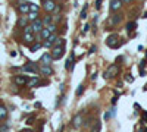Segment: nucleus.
<instances>
[{
    "instance_id": "1",
    "label": "nucleus",
    "mask_w": 147,
    "mask_h": 132,
    "mask_svg": "<svg viewBox=\"0 0 147 132\" xmlns=\"http://www.w3.org/2000/svg\"><path fill=\"white\" fill-rule=\"evenodd\" d=\"M106 44H107L109 47H112V49L119 47V35H118V34H112V35H109V37L106 38Z\"/></svg>"
},
{
    "instance_id": "2",
    "label": "nucleus",
    "mask_w": 147,
    "mask_h": 132,
    "mask_svg": "<svg viewBox=\"0 0 147 132\" xmlns=\"http://www.w3.org/2000/svg\"><path fill=\"white\" fill-rule=\"evenodd\" d=\"M50 53H51V57H53L55 60H57V59H60L65 55V46H55Z\"/></svg>"
},
{
    "instance_id": "3",
    "label": "nucleus",
    "mask_w": 147,
    "mask_h": 132,
    "mask_svg": "<svg viewBox=\"0 0 147 132\" xmlns=\"http://www.w3.org/2000/svg\"><path fill=\"white\" fill-rule=\"evenodd\" d=\"M56 6L57 5L55 3V0H43V7H44L46 12H53Z\"/></svg>"
},
{
    "instance_id": "4",
    "label": "nucleus",
    "mask_w": 147,
    "mask_h": 132,
    "mask_svg": "<svg viewBox=\"0 0 147 132\" xmlns=\"http://www.w3.org/2000/svg\"><path fill=\"white\" fill-rule=\"evenodd\" d=\"M118 74H119V66H118V65H110L109 69L106 70V76H107V78H113V76H116Z\"/></svg>"
},
{
    "instance_id": "5",
    "label": "nucleus",
    "mask_w": 147,
    "mask_h": 132,
    "mask_svg": "<svg viewBox=\"0 0 147 132\" xmlns=\"http://www.w3.org/2000/svg\"><path fill=\"white\" fill-rule=\"evenodd\" d=\"M22 69L25 70V72H31V74H37L38 72V66L36 63H28V65L22 66Z\"/></svg>"
},
{
    "instance_id": "6",
    "label": "nucleus",
    "mask_w": 147,
    "mask_h": 132,
    "mask_svg": "<svg viewBox=\"0 0 147 132\" xmlns=\"http://www.w3.org/2000/svg\"><path fill=\"white\" fill-rule=\"evenodd\" d=\"M13 82L16 85H25V84H28V78L24 76V75H18V76L13 78Z\"/></svg>"
},
{
    "instance_id": "7",
    "label": "nucleus",
    "mask_w": 147,
    "mask_h": 132,
    "mask_svg": "<svg viewBox=\"0 0 147 132\" xmlns=\"http://www.w3.org/2000/svg\"><path fill=\"white\" fill-rule=\"evenodd\" d=\"M121 6H122V0H112L109 9H110L112 12H116V11H119V9H121Z\"/></svg>"
},
{
    "instance_id": "8",
    "label": "nucleus",
    "mask_w": 147,
    "mask_h": 132,
    "mask_svg": "<svg viewBox=\"0 0 147 132\" xmlns=\"http://www.w3.org/2000/svg\"><path fill=\"white\" fill-rule=\"evenodd\" d=\"M121 21H122V15H113V16H112L110 18V21H107V25L109 26H113V25H118Z\"/></svg>"
},
{
    "instance_id": "9",
    "label": "nucleus",
    "mask_w": 147,
    "mask_h": 132,
    "mask_svg": "<svg viewBox=\"0 0 147 132\" xmlns=\"http://www.w3.org/2000/svg\"><path fill=\"white\" fill-rule=\"evenodd\" d=\"M38 70H40L43 75H46V76H49V75L53 74V69L50 68V65H41V66L38 68Z\"/></svg>"
},
{
    "instance_id": "10",
    "label": "nucleus",
    "mask_w": 147,
    "mask_h": 132,
    "mask_svg": "<svg viewBox=\"0 0 147 132\" xmlns=\"http://www.w3.org/2000/svg\"><path fill=\"white\" fill-rule=\"evenodd\" d=\"M43 25H44V24H43V21H40V19H36V21H32V31L34 32H40L41 30H43Z\"/></svg>"
},
{
    "instance_id": "11",
    "label": "nucleus",
    "mask_w": 147,
    "mask_h": 132,
    "mask_svg": "<svg viewBox=\"0 0 147 132\" xmlns=\"http://www.w3.org/2000/svg\"><path fill=\"white\" fill-rule=\"evenodd\" d=\"M51 60H53V57H51V53H44V55L41 56V65H50Z\"/></svg>"
},
{
    "instance_id": "12",
    "label": "nucleus",
    "mask_w": 147,
    "mask_h": 132,
    "mask_svg": "<svg viewBox=\"0 0 147 132\" xmlns=\"http://www.w3.org/2000/svg\"><path fill=\"white\" fill-rule=\"evenodd\" d=\"M82 114L80 113V114H76V116L72 119V125H74V128H80L81 125H82Z\"/></svg>"
},
{
    "instance_id": "13",
    "label": "nucleus",
    "mask_w": 147,
    "mask_h": 132,
    "mask_svg": "<svg viewBox=\"0 0 147 132\" xmlns=\"http://www.w3.org/2000/svg\"><path fill=\"white\" fill-rule=\"evenodd\" d=\"M57 40V37H56V34L53 32V34H50V37L46 40V43H44V46L46 47H51V46H55V41Z\"/></svg>"
},
{
    "instance_id": "14",
    "label": "nucleus",
    "mask_w": 147,
    "mask_h": 132,
    "mask_svg": "<svg viewBox=\"0 0 147 132\" xmlns=\"http://www.w3.org/2000/svg\"><path fill=\"white\" fill-rule=\"evenodd\" d=\"M18 9H19L21 13H28L30 12V3H21L18 6Z\"/></svg>"
},
{
    "instance_id": "15",
    "label": "nucleus",
    "mask_w": 147,
    "mask_h": 132,
    "mask_svg": "<svg viewBox=\"0 0 147 132\" xmlns=\"http://www.w3.org/2000/svg\"><path fill=\"white\" fill-rule=\"evenodd\" d=\"M24 41L27 43V44L32 43L34 41V34L32 32H24Z\"/></svg>"
},
{
    "instance_id": "16",
    "label": "nucleus",
    "mask_w": 147,
    "mask_h": 132,
    "mask_svg": "<svg viewBox=\"0 0 147 132\" xmlns=\"http://www.w3.org/2000/svg\"><path fill=\"white\" fill-rule=\"evenodd\" d=\"M50 34H51V32H50V30H49V28H43V30L40 31V35H41V38H43V40H47V38L50 37Z\"/></svg>"
},
{
    "instance_id": "17",
    "label": "nucleus",
    "mask_w": 147,
    "mask_h": 132,
    "mask_svg": "<svg viewBox=\"0 0 147 132\" xmlns=\"http://www.w3.org/2000/svg\"><path fill=\"white\" fill-rule=\"evenodd\" d=\"M28 87H36V85H40V79L36 76V78H32V79H30L28 81V84H27Z\"/></svg>"
},
{
    "instance_id": "18",
    "label": "nucleus",
    "mask_w": 147,
    "mask_h": 132,
    "mask_svg": "<svg viewBox=\"0 0 147 132\" xmlns=\"http://www.w3.org/2000/svg\"><path fill=\"white\" fill-rule=\"evenodd\" d=\"M6 116H7V110H6V107H5V106H0V120L5 119Z\"/></svg>"
},
{
    "instance_id": "19",
    "label": "nucleus",
    "mask_w": 147,
    "mask_h": 132,
    "mask_svg": "<svg viewBox=\"0 0 147 132\" xmlns=\"http://www.w3.org/2000/svg\"><path fill=\"white\" fill-rule=\"evenodd\" d=\"M37 16H38V12H30L28 13V19L30 21H36V19H38Z\"/></svg>"
},
{
    "instance_id": "20",
    "label": "nucleus",
    "mask_w": 147,
    "mask_h": 132,
    "mask_svg": "<svg viewBox=\"0 0 147 132\" xmlns=\"http://www.w3.org/2000/svg\"><path fill=\"white\" fill-rule=\"evenodd\" d=\"M27 21H28V16L21 18V19L18 21V25H19V26H24V28H25V26H27Z\"/></svg>"
},
{
    "instance_id": "21",
    "label": "nucleus",
    "mask_w": 147,
    "mask_h": 132,
    "mask_svg": "<svg viewBox=\"0 0 147 132\" xmlns=\"http://www.w3.org/2000/svg\"><path fill=\"white\" fill-rule=\"evenodd\" d=\"M51 21H53V18H51V16H46L44 19H43V24H44V25H47V26H49V25L51 24Z\"/></svg>"
},
{
    "instance_id": "22",
    "label": "nucleus",
    "mask_w": 147,
    "mask_h": 132,
    "mask_svg": "<svg viewBox=\"0 0 147 132\" xmlns=\"http://www.w3.org/2000/svg\"><path fill=\"white\" fill-rule=\"evenodd\" d=\"M91 132H100V122H99V120H97L96 123H94V126H93Z\"/></svg>"
},
{
    "instance_id": "23",
    "label": "nucleus",
    "mask_w": 147,
    "mask_h": 132,
    "mask_svg": "<svg viewBox=\"0 0 147 132\" xmlns=\"http://www.w3.org/2000/svg\"><path fill=\"white\" fill-rule=\"evenodd\" d=\"M38 9H40V7H38L37 5H34V3H30V11H31V12H38Z\"/></svg>"
},
{
    "instance_id": "24",
    "label": "nucleus",
    "mask_w": 147,
    "mask_h": 132,
    "mask_svg": "<svg viewBox=\"0 0 147 132\" xmlns=\"http://www.w3.org/2000/svg\"><path fill=\"white\" fill-rule=\"evenodd\" d=\"M81 19H85V18H87V5H85V7L82 9V11H81Z\"/></svg>"
},
{
    "instance_id": "25",
    "label": "nucleus",
    "mask_w": 147,
    "mask_h": 132,
    "mask_svg": "<svg viewBox=\"0 0 147 132\" xmlns=\"http://www.w3.org/2000/svg\"><path fill=\"white\" fill-rule=\"evenodd\" d=\"M134 28H135V22H128L127 24V31H131Z\"/></svg>"
},
{
    "instance_id": "26",
    "label": "nucleus",
    "mask_w": 147,
    "mask_h": 132,
    "mask_svg": "<svg viewBox=\"0 0 147 132\" xmlns=\"http://www.w3.org/2000/svg\"><path fill=\"white\" fill-rule=\"evenodd\" d=\"M55 46H65V40L63 38H57L55 41Z\"/></svg>"
},
{
    "instance_id": "27",
    "label": "nucleus",
    "mask_w": 147,
    "mask_h": 132,
    "mask_svg": "<svg viewBox=\"0 0 147 132\" xmlns=\"http://www.w3.org/2000/svg\"><path fill=\"white\" fill-rule=\"evenodd\" d=\"M47 28H49V30H50V32H51V34H53V32H55V31H56V30H57V26H56V25H55V24H50V25H49V26H47Z\"/></svg>"
},
{
    "instance_id": "28",
    "label": "nucleus",
    "mask_w": 147,
    "mask_h": 132,
    "mask_svg": "<svg viewBox=\"0 0 147 132\" xmlns=\"http://www.w3.org/2000/svg\"><path fill=\"white\" fill-rule=\"evenodd\" d=\"M40 47H41V44H40V43L34 44V46H31V51H37V50H38Z\"/></svg>"
},
{
    "instance_id": "29",
    "label": "nucleus",
    "mask_w": 147,
    "mask_h": 132,
    "mask_svg": "<svg viewBox=\"0 0 147 132\" xmlns=\"http://www.w3.org/2000/svg\"><path fill=\"white\" fill-rule=\"evenodd\" d=\"M82 91H84V85H80V87H78V90H76V94L81 95V94H82Z\"/></svg>"
},
{
    "instance_id": "30",
    "label": "nucleus",
    "mask_w": 147,
    "mask_h": 132,
    "mask_svg": "<svg viewBox=\"0 0 147 132\" xmlns=\"http://www.w3.org/2000/svg\"><path fill=\"white\" fill-rule=\"evenodd\" d=\"M88 31H90V25H87V24H85V26L82 28V34H87Z\"/></svg>"
},
{
    "instance_id": "31",
    "label": "nucleus",
    "mask_w": 147,
    "mask_h": 132,
    "mask_svg": "<svg viewBox=\"0 0 147 132\" xmlns=\"http://www.w3.org/2000/svg\"><path fill=\"white\" fill-rule=\"evenodd\" d=\"M27 123H28V125H31V123H34V116H30V118L27 119Z\"/></svg>"
},
{
    "instance_id": "32",
    "label": "nucleus",
    "mask_w": 147,
    "mask_h": 132,
    "mask_svg": "<svg viewBox=\"0 0 147 132\" xmlns=\"http://www.w3.org/2000/svg\"><path fill=\"white\" fill-rule=\"evenodd\" d=\"M102 6V0H96V9H100Z\"/></svg>"
},
{
    "instance_id": "33",
    "label": "nucleus",
    "mask_w": 147,
    "mask_h": 132,
    "mask_svg": "<svg viewBox=\"0 0 147 132\" xmlns=\"http://www.w3.org/2000/svg\"><path fill=\"white\" fill-rule=\"evenodd\" d=\"M127 81H128V82H132V81H134V78H131L129 75H127Z\"/></svg>"
},
{
    "instance_id": "34",
    "label": "nucleus",
    "mask_w": 147,
    "mask_h": 132,
    "mask_svg": "<svg viewBox=\"0 0 147 132\" xmlns=\"http://www.w3.org/2000/svg\"><path fill=\"white\" fill-rule=\"evenodd\" d=\"M96 78H97V74H93V75H91V79H93V81H94Z\"/></svg>"
},
{
    "instance_id": "35",
    "label": "nucleus",
    "mask_w": 147,
    "mask_h": 132,
    "mask_svg": "<svg viewBox=\"0 0 147 132\" xmlns=\"http://www.w3.org/2000/svg\"><path fill=\"white\" fill-rule=\"evenodd\" d=\"M94 51H96V47H94V46H93V47L90 49V53H94Z\"/></svg>"
},
{
    "instance_id": "36",
    "label": "nucleus",
    "mask_w": 147,
    "mask_h": 132,
    "mask_svg": "<svg viewBox=\"0 0 147 132\" xmlns=\"http://www.w3.org/2000/svg\"><path fill=\"white\" fill-rule=\"evenodd\" d=\"M122 2H127V3H129V2H132V0H122Z\"/></svg>"
},
{
    "instance_id": "37",
    "label": "nucleus",
    "mask_w": 147,
    "mask_h": 132,
    "mask_svg": "<svg viewBox=\"0 0 147 132\" xmlns=\"http://www.w3.org/2000/svg\"><path fill=\"white\" fill-rule=\"evenodd\" d=\"M22 132H32V131H30V129H28V131H22Z\"/></svg>"
}]
</instances>
